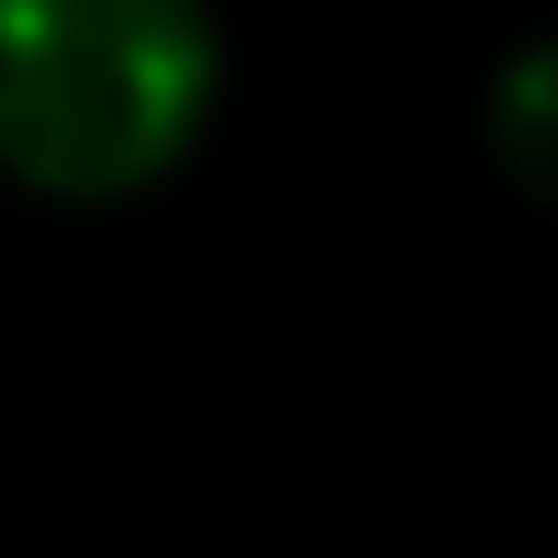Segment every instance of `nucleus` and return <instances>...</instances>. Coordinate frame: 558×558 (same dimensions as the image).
<instances>
[{"label":"nucleus","instance_id":"2","mask_svg":"<svg viewBox=\"0 0 558 558\" xmlns=\"http://www.w3.org/2000/svg\"><path fill=\"white\" fill-rule=\"evenodd\" d=\"M490 157L510 167V186L558 206V29L490 78Z\"/></svg>","mask_w":558,"mask_h":558},{"label":"nucleus","instance_id":"1","mask_svg":"<svg viewBox=\"0 0 558 558\" xmlns=\"http://www.w3.org/2000/svg\"><path fill=\"white\" fill-rule=\"evenodd\" d=\"M216 108L206 0H0V167L59 206L157 186Z\"/></svg>","mask_w":558,"mask_h":558}]
</instances>
